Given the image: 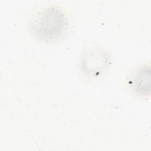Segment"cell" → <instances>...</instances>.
<instances>
[{"label":"cell","mask_w":151,"mask_h":151,"mask_svg":"<svg viewBox=\"0 0 151 151\" xmlns=\"http://www.w3.org/2000/svg\"><path fill=\"white\" fill-rule=\"evenodd\" d=\"M68 24V17L60 7L49 5L39 9L31 17L29 29L34 37L44 42L60 38Z\"/></svg>","instance_id":"obj_1"},{"label":"cell","mask_w":151,"mask_h":151,"mask_svg":"<svg viewBox=\"0 0 151 151\" xmlns=\"http://www.w3.org/2000/svg\"><path fill=\"white\" fill-rule=\"evenodd\" d=\"M83 71L90 76H98L107 67L108 56L106 52L99 50L87 52L81 61Z\"/></svg>","instance_id":"obj_2"},{"label":"cell","mask_w":151,"mask_h":151,"mask_svg":"<svg viewBox=\"0 0 151 151\" xmlns=\"http://www.w3.org/2000/svg\"><path fill=\"white\" fill-rule=\"evenodd\" d=\"M150 66L142 65L132 73L129 84L133 91L140 96H146L150 92Z\"/></svg>","instance_id":"obj_3"}]
</instances>
